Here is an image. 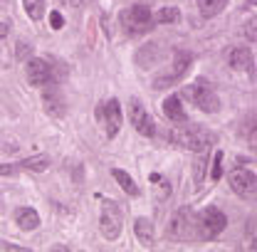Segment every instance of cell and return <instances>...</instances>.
I'll use <instances>...</instances> for the list:
<instances>
[{
	"mask_svg": "<svg viewBox=\"0 0 257 252\" xmlns=\"http://www.w3.org/2000/svg\"><path fill=\"white\" fill-rule=\"evenodd\" d=\"M171 139L183 146V149H191V151H208L213 144H215V134L203 129V126H195V124H181L178 129L171 131Z\"/></svg>",
	"mask_w": 257,
	"mask_h": 252,
	"instance_id": "6da1fadb",
	"label": "cell"
},
{
	"mask_svg": "<svg viewBox=\"0 0 257 252\" xmlns=\"http://www.w3.org/2000/svg\"><path fill=\"white\" fill-rule=\"evenodd\" d=\"M183 92H186V96L191 99V101L198 106V109H200V111L215 114V111L220 109V99H218V96H215V92L208 87V82H205V79H198V82L188 84Z\"/></svg>",
	"mask_w": 257,
	"mask_h": 252,
	"instance_id": "7a4b0ae2",
	"label": "cell"
},
{
	"mask_svg": "<svg viewBox=\"0 0 257 252\" xmlns=\"http://www.w3.org/2000/svg\"><path fill=\"white\" fill-rule=\"evenodd\" d=\"M121 25H124V30L128 32H146V30H151L154 25V15H151V10H149V5H131V8H126L121 15Z\"/></svg>",
	"mask_w": 257,
	"mask_h": 252,
	"instance_id": "3957f363",
	"label": "cell"
},
{
	"mask_svg": "<svg viewBox=\"0 0 257 252\" xmlns=\"http://www.w3.org/2000/svg\"><path fill=\"white\" fill-rule=\"evenodd\" d=\"M99 230L106 240H116L121 232V210L114 200L101 203V218H99Z\"/></svg>",
	"mask_w": 257,
	"mask_h": 252,
	"instance_id": "277c9868",
	"label": "cell"
},
{
	"mask_svg": "<svg viewBox=\"0 0 257 252\" xmlns=\"http://www.w3.org/2000/svg\"><path fill=\"white\" fill-rule=\"evenodd\" d=\"M225 225H227V218L223 215V210H218V208H213V205L205 208V210H200V215H198L200 235L208 237V240H215L225 230Z\"/></svg>",
	"mask_w": 257,
	"mask_h": 252,
	"instance_id": "5b68a950",
	"label": "cell"
},
{
	"mask_svg": "<svg viewBox=\"0 0 257 252\" xmlns=\"http://www.w3.org/2000/svg\"><path fill=\"white\" fill-rule=\"evenodd\" d=\"M99 116H101V121H104V131H106V136L109 139H114L116 134H119V129H121V104H119V99H106L101 106H99Z\"/></svg>",
	"mask_w": 257,
	"mask_h": 252,
	"instance_id": "8992f818",
	"label": "cell"
},
{
	"mask_svg": "<svg viewBox=\"0 0 257 252\" xmlns=\"http://www.w3.org/2000/svg\"><path fill=\"white\" fill-rule=\"evenodd\" d=\"M128 121L134 124V129L141 134V136H154L156 134V124L151 119V114L144 109V104L139 99H131L128 101Z\"/></svg>",
	"mask_w": 257,
	"mask_h": 252,
	"instance_id": "52a82bcc",
	"label": "cell"
},
{
	"mask_svg": "<svg viewBox=\"0 0 257 252\" xmlns=\"http://www.w3.org/2000/svg\"><path fill=\"white\" fill-rule=\"evenodd\" d=\"M227 183L237 195L247 198V195H252L257 190V176L252 171H247V168H237V171H232L227 176Z\"/></svg>",
	"mask_w": 257,
	"mask_h": 252,
	"instance_id": "ba28073f",
	"label": "cell"
},
{
	"mask_svg": "<svg viewBox=\"0 0 257 252\" xmlns=\"http://www.w3.org/2000/svg\"><path fill=\"white\" fill-rule=\"evenodd\" d=\"M52 79V67L45 62V60H28V82L35 87H42V84H50Z\"/></svg>",
	"mask_w": 257,
	"mask_h": 252,
	"instance_id": "9c48e42d",
	"label": "cell"
},
{
	"mask_svg": "<svg viewBox=\"0 0 257 252\" xmlns=\"http://www.w3.org/2000/svg\"><path fill=\"white\" fill-rule=\"evenodd\" d=\"M191 67V55H186V52H178L176 55V67H173V72L171 74H166V77H159L156 79V89H161V87H171L176 79H181L183 74H186V69Z\"/></svg>",
	"mask_w": 257,
	"mask_h": 252,
	"instance_id": "30bf717a",
	"label": "cell"
},
{
	"mask_svg": "<svg viewBox=\"0 0 257 252\" xmlns=\"http://www.w3.org/2000/svg\"><path fill=\"white\" fill-rule=\"evenodd\" d=\"M42 101H45V111H47L50 116H64L67 106H64L62 94H60V92H57L55 87H47V89H45V94H42Z\"/></svg>",
	"mask_w": 257,
	"mask_h": 252,
	"instance_id": "8fae6325",
	"label": "cell"
},
{
	"mask_svg": "<svg viewBox=\"0 0 257 252\" xmlns=\"http://www.w3.org/2000/svg\"><path fill=\"white\" fill-rule=\"evenodd\" d=\"M188 235H191V210L183 208V210H178V215H176L173 222H171V237L186 240Z\"/></svg>",
	"mask_w": 257,
	"mask_h": 252,
	"instance_id": "7c38bea8",
	"label": "cell"
},
{
	"mask_svg": "<svg viewBox=\"0 0 257 252\" xmlns=\"http://www.w3.org/2000/svg\"><path fill=\"white\" fill-rule=\"evenodd\" d=\"M161 109H163V114H166L171 121H176V124H186V121H188V114L183 111V104H181L178 96H168V99L161 104Z\"/></svg>",
	"mask_w": 257,
	"mask_h": 252,
	"instance_id": "4fadbf2b",
	"label": "cell"
},
{
	"mask_svg": "<svg viewBox=\"0 0 257 252\" xmlns=\"http://www.w3.org/2000/svg\"><path fill=\"white\" fill-rule=\"evenodd\" d=\"M252 52L247 50V47H235L232 52H230V67L232 69H237V72H250L252 69Z\"/></svg>",
	"mask_w": 257,
	"mask_h": 252,
	"instance_id": "5bb4252c",
	"label": "cell"
},
{
	"mask_svg": "<svg viewBox=\"0 0 257 252\" xmlns=\"http://www.w3.org/2000/svg\"><path fill=\"white\" fill-rule=\"evenodd\" d=\"M15 222H18L20 230L30 232V230H37V227H40V215H37V210H32V208H18V210H15Z\"/></svg>",
	"mask_w": 257,
	"mask_h": 252,
	"instance_id": "9a60e30c",
	"label": "cell"
},
{
	"mask_svg": "<svg viewBox=\"0 0 257 252\" xmlns=\"http://www.w3.org/2000/svg\"><path fill=\"white\" fill-rule=\"evenodd\" d=\"M111 176H114V181L119 183V188L124 190V193H128L131 198H136V195H139V186L134 183V178L128 176L126 171H121V168H114V171H111Z\"/></svg>",
	"mask_w": 257,
	"mask_h": 252,
	"instance_id": "2e32d148",
	"label": "cell"
},
{
	"mask_svg": "<svg viewBox=\"0 0 257 252\" xmlns=\"http://www.w3.org/2000/svg\"><path fill=\"white\" fill-rule=\"evenodd\" d=\"M134 230H136V237H139L144 245H151V242H154V222L149 220V218H136Z\"/></svg>",
	"mask_w": 257,
	"mask_h": 252,
	"instance_id": "e0dca14e",
	"label": "cell"
},
{
	"mask_svg": "<svg viewBox=\"0 0 257 252\" xmlns=\"http://www.w3.org/2000/svg\"><path fill=\"white\" fill-rule=\"evenodd\" d=\"M227 5V0H198V10L203 18H215L220 15Z\"/></svg>",
	"mask_w": 257,
	"mask_h": 252,
	"instance_id": "ac0fdd59",
	"label": "cell"
},
{
	"mask_svg": "<svg viewBox=\"0 0 257 252\" xmlns=\"http://www.w3.org/2000/svg\"><path fill=\"white\" fill-rule=\"evenodd\" d=\"M23 5H25V13H28V18L30 20H42V15H45V0H23Z\"/></svg>",
	"mask_w": 257,
	"mask_h": 252,
	"instance_id": "d6986e66",
	"label": "cell"
},
{
	"mask_svg": "<svg viewBox=\"0 0 257 252\" xmlns=\"http://www.w3.org/2000/svg\"><path fill=\"white\" fill-rule=\"evenodd\" d=\"M23 168L35 171V173L47 171V168H50V156H30V158H25V161H23Z\"/></svg>",
	"mask_w": 257,
	"mask_h": 252,
	"instance_id": "ffe728a7",
	"label": "cell"
},
{
	"mask_svg": "<svg viewBox=\"0 0 257 252\" xmlns=\"http://www.w3.org/2000/svg\"><path fill=\"white\" fill-rule=\"evenodd\" d=\"M178 18H181L178 8H163V10H159V15H156V20H159L161 25H173V23H178Z\"/></svg>",
	"mask_w": 257,
	"mask_h": 252,
	"instance_id": "44dd1931",
	"label": "cell"
},
{
	"mask_svg": "<svg viewBox=\"0 0 257 252\" xmlns=\"http://www.w3.org/2000/svg\"><path fill=\"white\" fill-rule=\"evenodd\" d=\"M210 178L213 181H220L223 178V154L218 151L215 158H213V171H210Z\"/></svg>",
	"mask_w": 257,
	"mask_h": 252,
	"instance_id": "7402d4cb",
	"label": "cell"
},
{
	"mask_svg": "<svg viewBox=\"0 0 257 252\" xmlns=\"http://www.w3.org/2000/svg\"><path fill=\"white\" fill-rule=\"evenodd\" d=\"M50 23H52V30H62L64 28V18L57 13V10H52V13H50Z\"/></svg>",
	"mask_w": 257,
	"mask_h": 252,
	"instance_id": "603a6c76",
	"label": "cell"
},
{
	"mask_svg": "<svg viewBox=\"0 0 257 252\" xmlns=\"http://www.w3.org/2000/svg\"><path fill=\"white\" fill-rule=\"evenodd\" d=\"M18 57H20V60H25V57H28V45H25V42H20V45H18Z\"/></svg>",
	"mask_w": 257,
	"mask_h": 252,
	"instance_id": "cb8c5ba5",
	"label": "cell"
},
{
	"mask_svg": "<svg viewBox=\"0 0 257 252\" xmlns=\"http://www.w3.org/2000/svg\"><path fill=\"white\" fill-rule=\"evenodd\" d=\"M0 250H13V252H25V247H18V245H8V242H3V245H0Z\"/></svg>",
	"mask_w": 257,
	"mask_h": 252,
	"instance_id": "d4e9b609",
	"label": "cell"
},
{
	"mask_svg": "<svg viewBox=\"0 0 257 252\" xmlns=\"http://www.w3.org/2000/svg\"><path fill=\"white\" fill-rule=\"evenodd\" d=\"M15 173V166H0V176H13Z\"/></svg>",
	"mask_w": 257,
	"mask_h": 252,
	"instance_id": "484cf974",
	"label": "cell"
},
{
	"mask_svg": "<svg viewBox=\"0 0 257 252\" xmlns=\"http://www.w3.org/2000/svg\"><path fill=\"white\" fill-rule=\"evenodd\" d=\"M5 35H8V25H5V23H0V40H3Z\"/></svg>",
	"mask_w": 257,
	"mask_h": 252,
	"instance_id": "4316f807",
	"label": "cell"
},
{
	"mask_svg": "<svg viewBox=\"0 0 257 252\" xmlns=\"http://www.w3.org/2000/svg\"><path fill=\"white\" fill-rule=\"evenodd\" d=\"M247 3H250V5H255V8H257V0H247Z\"/></svg>",
	"mask_w": 257,
	"mask_h": 252,
	"instance_id": "83f0119b",
	"label": "cell"
},
{
	"mask_svg": "<svg viewBox=\"0 0 257 252\" xmlns=\"http://www.w3.org/2000/svg\"><path fill=\"white\" fill-rule=\"evenodd\" d=\"M252 250H257V237H255V242H252Z\"/></svg>",
	"mask_w": 257,
	"mask_h": 252,
	"instance_id": "f1b7e54d",
	"label": "cell"
}]
</instances>
